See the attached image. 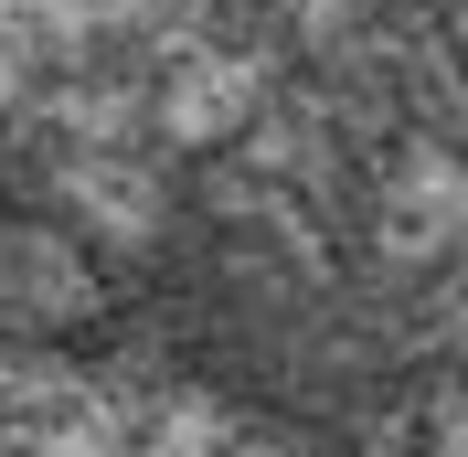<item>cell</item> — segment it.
Instances as JSON below:
<instances>
[{"label":"cell","mask_w":468,"mask_h":457,"mask_svg":"<svg viewBox=\"0 0 468 457\" xmlns=\"http://www.w3.org/2000/svg\"><path fill=\"white\" fill-rule=\"evenodd\" d=\"M149 351L309 457H468V0H362L192 160Z\"/></svg>","instance_id":"1"}]
</instances>
